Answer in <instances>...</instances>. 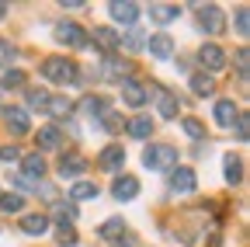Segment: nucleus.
I'll use <instances>...</instances> for the list:
<instances>
[{"label": "nucleus", "instance_id": "obj_1", "mask_svg": "<svg viewBox=\"0 0 250 247\" xmlns=\"http://www.w3.org/2000/svg\"><path fill=\"white\" fill-rule=\"evenodd\" d=\"M42 77L52 84H80V67L66 56H49L42 63Z\"/></svg>", "mask_w": 250, "mask_h": 247}, {"label": "nucleus", "instance_id": "obj_2", "mask_svg": "<svg viewBox=\"0 0 250 247\" xmlns=\"http://www.w3.org/2000/svg\"><path fill=\"white\" fill-rule=\"evenodd\" d=\"M177 150L170 146V143H149L146 150H143V164L149 167V171H174L177 167Z\"/></svg>", "mask_w": 250, "mask_h": 247}, {"label": "nucleus", "instance_id": "obj_3", "mask_svg": "<svg viewBox=\"0 0 250 247\" xmlns=\"http://www.w3.org/2000/svg\"><path fill=\"white\" fill-rule=\"evenodd\" d=\"M195 14H198V28L208 35H219L226 28V14L219 11L215 4H195Z\"/></svg>", "mask_w": 250, "mask_h": 247}, {"label": "nucleus", "instance_id": "obj_4", "mask_svg": "<svg viewBox=\"0 0 250 247\" xmlns=\"http://www.w3.org/2000/svg\"><path fill=\"white\" fill-rule=\"evenodd\" d=\"M198 188V178H195V171L191 167H174L170 171V192H177V195H191Z\"/></svg>", "mask_w": 250, "mask_h": 247}, {"label": "nucleus", "instance_id": "obj_5", "mask_svg": "<svg viewBox=\"0 0 250 247\" xmlns=\"http://www.w3.org/2000/svg\"><path fill=\"white\" fill-rule=\"evenodd\" d=\"M56 39H59L62 45H70V49H83V45H87L83 28L73 24V21H59V24H56Z\"/></svg>", "mask_w": 250, "mask_h": 247}, {"label": "nucleus", "instance_id": "obj_6", "mask_svg": "<svg viewBox=\"0 0 250 247\" xmlns=\"http://www.w3.org/2000/svg\"><path fill=\"white\" fill-rule=\"evenodd\" d=\"M146 98H149V90L139 80H122V101L129 105V108H143Z\"/></svg>", "mask_w": 250, "mask_h": 247}, {"label": "nucleus", "instance_id": "obj_7", "mask_svg": "<svg viewBox=\"0 0 250 247\" xmlns=\"http://www.w3.org/2000/svg\"><path fill=\"white\" fill-rule=\"evenodd\" d=\"M198 63H202L208 73H215V70L226 67V52L219 49V45H202V49H198Z\"/></svg>", "mask_w": 250, "mask_h": 247}, {"label": "nucleus", "instance_id": "obj_8", "mask_svg": "<svg viewBox=\"0 0 250 247\" xmlns=\"http://www.w3.org/2000/svg\"><path fill=\"white\" fill-rule=\"evenodd\" d=\"M56 171H59V178H80V174L87 171V160L80 157V153H62Z\"/></svg>", "mask_w": 250, "mask_h": 247}, {"label": "nucleus", "instance_id": "obj_9", "mask_svg": "<svg viewBox=\"0 0 250 247\" xmlns=\"http://www.w3.org/2000/svg\"><path fill=\"white\" fill-rule=\"evenodd\" d=\"M4 118H7V129H11L14 136H28L31 122H28V112H24V108H4Z\"/></svg>", "mask_w": 250, "mask_h": 247}, {"label": "nucleus", "instance_id": "obj_10", "mask_svg": "<svg viewBox=\"0 0 250 247\" xmlns=\"http://www.w3.org/2000/svg\"><path fill=\"white\" fill-rule=\"evenodd\" d=\"M98 164H101V171H118L122 164H125V150L118 146V143H111V146H104L101 150V157H98Z\"/></svg>", "mask_w": 250, "mask_h": 247}, {"label": "nucleus", "instance_id": "obj_11", "mask_svg": "<svg viewBox=\"0 0 250 247\" xmlns=\"http://www.w3.org/2000/svg\"><path fill=\"white\" fill-rule=\"evenodd\" d=\"M111 192H115L118 202H129V199H136V192H139V181H136L132 174H122V178H115Z\"/></svg>", "mask_w": 250, "mask_h": 247}, {"label": "nucleus", "instance_id": "obj_12", "mask_svg": "<svg viewBox=\"0 0 250 247\" xmlns=\"http://www.w3.org/2000/svg\"><path fill=\"white\" fill-rule=\"evenodd\" d=\"M108 14H111L118 24L132 28V24L139 21V4H111V7H108Z\"/></svg>", "mask_w": 250, "mask_h": 247}, {"label": "nucleus", "instance_id": "obj_13", "mask_svg": "<svg viewBox=\"0 0 250 247\" xmlns=\"http://www.w3.org/2000/svg\"><path fill=\"white\" fill-rule=\"evenodd\" d=\"M21 230H24L28 237H42V233H49V216H42V212H28L24 220H21Z\"/></svg>", "mask_w": 250, "mask_h": 247}, {"label": "nucleus", "instance_id": "obj_14", "mask_svg": "<svg viewBox=\"0 0 250 247\" xmlns=\"http://www.w3.org/2000/svg\"><path fill=\"white\" fill-rule=\"evenodd\" d=\"M52 216H56V223H59V226H73V223H77V205L56 199V202H52Z\"/></svg>", "mask_w": 250, "mask_h": 247}, {"label": "nucleus", "instance_id": "obj_15", "mask_svg": "<svg viewBox=\"0 0 250 247\" xmlns=\"http://www.w3.org/2000/svg\"><path fill=\"white\" fill-rule=\"evenodd\" d=\"M149 18L156 24H170V21L181 18V7L177 4H149Z\"/></svg>", "mask_w": 250, "mask_h": 247}, {"label": "nucleus", "instance_id": "obj_16", "mask_svg": "<svg viewBox=\"0 0 250 247\" xmlns=\"http://www.w3.org/2000/svg\"><path fill=\"white\" fill-rule=\"evenodd\" d=\"M45 174V160H42V153L35 150V153H28L24 157V167H21V178H28V181H39Z\"/></svg>", "mask_w": 250, "mask_h": 247}, {"label": "nucleus", "instance_id": "obj_17", "mask_svg": "<svg viewBox=\"0 0 250 247\" xmlns=\"http://www.w3.org/2000/svg\"><path fill=\"white\" fill-rule=\"evenodd\" d=\"M146 49H149L156 59H170V52H174V39H170V35H153V39H146Z\"/></svg>", "mask_w": 250, "mask_h": 247}, {"label": "nucleus", "instance_id": "obj_18", "mask_svg": "<svg viewBox=\"0 0 250 247\" xmlns=\"http://www.w3.org/2000/svg\"><path fill=\"white\" fill-rule=\"evenodd\" d=\"M156 108H160V115H164V118H174L181 105H177V98L170 94L167 87H156Z\"/></svg>", "mask_w": 250, "mask_h": 247}, {"label": "nucleus", "instance_id": "obj_19", "mask_svg": "<svg viewBox=\"0 0 250 247\" xmlns=\"http://www.w3.org/2000/svg\"><path fill=\"white\" fill-rule=\"evenodd\" d=\"M146 32H143V28L139 24H132L129 28V35H125V39H118V45H125V49H129V52H139V49H146Z\"/></svg>", "mask_w": 250, "mask_h": 247}, {"label": "nucleus", "instance_id": "obj_20", "mask_svg": "<svg viewBox=\"0 0 250 247\" xmlns=\"http://www.w3.org/2000/svg\"><path fill=\"white\" fill-rule=\"evenodd\" d=\"M125 129H129L132 139H146V136H153V118H149V115H136Z\"/></svg>", "mask_w": 250, "mask_h": 247}, {"label": "nucleus", "instance_id": "obj_21", "mask_svg": "<svg viewBox=\"0 0 250 247\" xmlns=\"http://www.w3.org/2000/svg\"><path fill=\"white\" fill-rule=\"evenodd\" d=\"M62 143V133L56 129V126H45V129H39V153L42 150H56Z\"/></svg>", "mask_w": 250, "mask_h": 247}, {"label": "nucleus", "instance_id": "obj_22", "mask_svg": "<svg viewBox=\"0 0 250 247\" xmlns=\"http://www.w3.org/2000/svg\"><path fill=\"white\" fill-rule=\"evenodd\" d=\"M191 90H195L198 98H208L212 90H215V80H212L208 73H195V77H191Z\"/></svg>", "mask_w": 250, "mask_h": 247}, {"label": "nucleus", "instance_id": "obj_23", "mask_svg": "<svg viewBox=\"0 0 250 247\" xmlns=\"http://www.w3.org/2000/svg\"><path fill=\"white\" fill-rule=\"evenodd\" d=\"M236 115H240V112H236L233 101H219V105H215V122H219V126H233Z\"/></svg>", "mask_w": 250, "mask_h": 247}, {"label": "nucleus", "instance_id": "obj_24", "mask_svg": "<svg viewBox=\"0 0 250 247\" xmlns=\"http://www.w3.org/2000/svg\"><path fill=\"white\" fill-rule=\"evenodd\" d=\"M73 202H87V199H98V184H90V181H77L73 184V192H70Z\"/></svg>", "mask_w": 250, "mask_h": 247}, {"label": "nucleus", "instance_id": "obj_25", "mask_svg": "<svg viewBox=\"0 0 250 247\" xmlns=\"http://www.w3.org/2000/svg\"><path fill=\"white\" fill-rule=\"evenodd\" d=\"M122 73H129V63H122V59L108 56V63H104V80H118V84H122Z\"/></svg>", "mask_w": 250, "mask_h": 247}, {"label": "nucleus", "instance_id": "obj_26", "mask_svg": "<svg viewBox=\"0 0 250 247\" xmlns=\"http://www.w3.org/2000/svg\"><path fill=\"white\" fill-rule=\"evenodd\" d=\"M94 39H98V42H101V45H104L108 52H115V49H118V39H122V35L115 32V28H98V32H94Z\"/></svg>", "mask_w": 250, "mask_h": 247}, {"label": "nucleus", "instance_id": "obj_27", "mask_svg": "<svg viewBox=\"0 0 250 247\" xmlns=\"http://www.w3.org/2000/svg\"><path fill=\"white\" fill-rule=\"evenodd\" d=\"M240 178H243V160L229 153V157H226V181H229V184H236Z\"/></svg>", "mask_w": 250, "mask_h": 247}, {"label": "nucleus", "instance_id": "obj_28", "mask_svg": "<svg viewBox=\"0 0 250 247\" xmlns=\"http://www.w3.org/2000/svg\"><path fill=\"white\" fill-rule=\"evenodd\" d=\"M80 108H83V112H87V115L94 118V115H104V112H108V101H104V98H94V94H90V98H83V105H80Z\"/></svg>", "mask_w": 250, "mask_h": 247}, {"label": "nucleus", "instance_id": "obj_29", "mask_svg": "<svg viewBox=\"0 0 250 247\" xmlns=\"http://www.w3.org/2000/svg\"><path fill=\"white\" fill-rule=\"evenodd\" d=\"M98 233H101L104 240L122 237V233H125V223H122V220H108V223H101V226H98Z\"/></svg>", "mask_w": 250, "mask_h": 247}, {"label": "nucleus", "instance_id": "obj_30", "mask_svg": "<svg viewBox=\"0 0 250 247\" xmlns=\"http://www.w3.org/2000/svg\"><path fill=\"white\" fill-rule=\"evenodd\" d=\"M233 133H236V139H240V143H247V139H250V118H247L243 112L233 118Z\"/></svg>", "mask_w": 250, "mask_h": 247}, {"label": "nucleus", "instance_id": "obj_31", "mask_svg": "<svg viewBox=\"0 0 250 247\" xmlns=\"http://www.w3.org/2000/svg\"><path fill=\"white\" fill-rule=\"evenodd\" d=\"M18 59V52H14V45L7 42V39H0V67H7L11 70V63Z\"/></svg>", "mask_w": 250, "mask_h": 247}, {"label": "nucleus", "instance_id": "obj_32", "mask_svg": "<svg viewBox=\"0 0 250 247\" xmlns=\"http://www.w3.org/2000/svg\"><path fill=\"white\" fill-rule=\"evenodd\" d=\"M49 115H70L73 112V105L66 101V98H49V108H45Z\"/></svg>", "mask_w": 250, "mask_h": 247}, {"label": "nucleus", "instance_id": "obj_33", "mask_svg": "<svg viewBox=\"0 0 250 247\" xmlns=\"http://www.w3.org/2000/svg\"><path fill=\"white\" fill-rule=\"evenodd\" d=\"M24 199L21 195H0V212H21Z\"/></svg>", "mask_w": 250, "mask_h": 247}, {"label": "nucleus", "instance_id": "obj_34", "mask_svg": "<svg viewBox=\"0 0 250 247\" xmlns=\"http://www.w3.org/2000/svg\"><path fill=\"white\" fill-rule=\"evenodd\" d=\"M181 126H184V133H188V136H191V139H205V126H202V122H198V118H184V122H181Z\"/></svg>", "mask_w": 250, "mask_h": 247}, {"label": "nucleus", "instance_id": "obj_35", "mask_svg": "<svg viewBox=\"0 0 250 247\" xmlns=\"http://www.w3.org/2000/svg\"><path fill=\"white\" fill-rule=\"evenodd\" d=\"M28 105L39 108V112H45L49 108V94H45V90H28Z\"/></svg>", "mask_w": 250, "mask_h": 247}, {"label": "nucleus", "instance_id": "obj_36", "mask_svg": "<svg viewBox=\"0 0 250 247\" xmlns=\"http://www.w3.org/2000/svg\"><path fill=\"white\" fill-rule=\"evenodd\" d=\"M0 84H4V87H21V84H24V73H21V70H7Z\"/></svg>", "mask_w": 250, "mask_h": 247}, {"label": "nucleus", "instance_id": "obj_37", "mask_svg": "<svg viewBox=\"0 0 250 247\" xmlns=\"http://www.w3.org/2000/svg\"><path fill=\"white\" fill-rule=\"evenodd\" d=\"M0 160H4V164L7 160H21V150L18 146H0Z\"/></svg>", "mask_w": 250, "mask_h": 247}, {"label": "nucleus", "instance_id": "obj_38", "mask_svg": "<svg viewBox=\"0 0 250 247\" xmlns=\"http://www.w3.org/2000/svg\"><path fill=\"white\" fill-rule=\"evenodd\" d=\"M236 35H247V7H236Z\"/></svg>", "mask_w": 250, "mask_h": 247}, {"label": "nucleus", "instance_id": "obj_39", "mask_svg": "<svg viewBox=\"0 0 250 247\" xmlns=\"http://www.w3.org/2000/svg\"><path fill=\"white\" fill-rule=\"evenodd\" d=\"M59 244H77V233H73V226H62V230H59Z\"/></svg>", "mask_w": 250, "mask_h": 247}, {"label": "nucleus", "instance_id": "obj_40", "mask_svg": "<svg viewBox=\"0 0 250 247\" xmlns=\"http://www.w3.org/2000/svg\"><path fill=\"white\" fill-rule=\"evenodd\" d=\"M7 18V4H0V21H4Z\"/></svg>", "mask_w": 250, "mask_h": 247}, {"label": "nucleus", "instance_id": "obj_41", "mask_svg": "<svg viewBox=\"0 0 250 247\" xmlns=\"http://www.w3.org/2000/svg\"><path fill=\"white\" fill-rule=\"evenodd\" d=\"M118 247H122V244H118Z\"/></svg>", "mask_w": 250, "mask_h": 247}]
</instances>
